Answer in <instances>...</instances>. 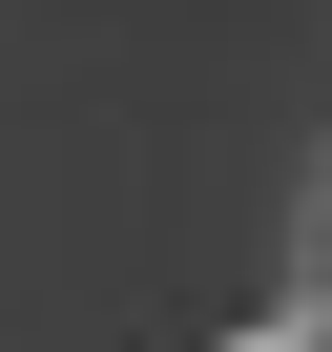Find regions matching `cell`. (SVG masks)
I'll use <instances>...</instances> for the list:
<instances>
[{"instance_id": "6da1fadb", "label": "cell", "mask_w": 332, "mask_h": 352, "mask_svg": "<svg viewBox=\"0 0 332 352\" xmlns=\"http://www.w3.org/2000/svg\"><path fill=\"white\" fill-rule=\"evenodd\" d=\"M311 290H332V208H311Z\"/></svg>"}, {"instance_id": "7a4b0ae2", "label": "cell", "mask_w": 332, "mask_h": 352, "mask_svg": "<svg viewBox=\"0 0 332 352\" xmlns=\"http://www.w3.org/2000/svg\"><path fill=\"white\" fill-rule=\"evenodd\" d=\"M249 352H311V331H249Z\"/></svg>"}]
</instances>
